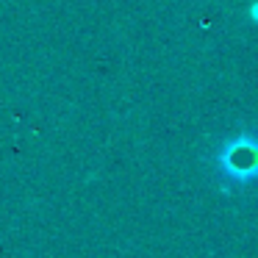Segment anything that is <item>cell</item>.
Listing matches in <instances>:
<instances>
[{"label":"cell","instance_id":"obj_1","mask_svg":"<svg viewBox=\"0 0 258 258\" xmlns=\"http://www.w3.org/2000/svg\"><path fill=\"white\" fill-rule=\"evenodd\" d=\"M217 167L233 183H250L255 175V142L250 134L230 139L217 153Z\"/></svg>","mask_w":258,"mask_h":258}]
</instances>
